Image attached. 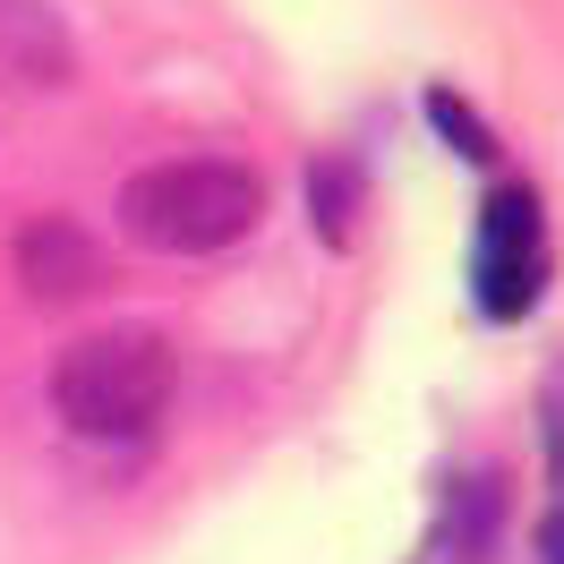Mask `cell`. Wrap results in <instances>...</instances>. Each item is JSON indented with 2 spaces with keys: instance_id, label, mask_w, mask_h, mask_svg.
<instances>
[{
  "instance_id": "8",
  "label": "cell",
  "mask_w": 564,
  "mask_h": 564,
  "mask_svg": "<svg viewBox=\"0 0 564 564\" xmlns=\"http://www.w3.org/2000/svg\"><path fill=\"white\" fill-rule=\"evenodd\" d=\"M539 556L564 564V513H547V522H539Z\"/></svg>"
},
{
  "instance_id": "4",
  "label": "cell",
  "mask_w": 564,
  "mask_h": 564,
  "mask_svg": "<svg viewBox=\"0 0 564 564\" xmlns=\"http://www.w3.org/2000/svg\"><path fill=\"white\" fill-rule=\"evenodd\" d=\"M9 265L26 282V300L61 308V300H86L104 282V240L77 223V214H26L18 240H9Z\"/></svg>"
},
{
  "instance_id": "1",
  "label": "cell",
  "mask_w": 564,
  "mask_h": 564,
  "mask_svg": "<svg viewBox=\"0 0 564 564\" xmlns=\"http://www.w3.org/2000/svg\"><path fill=\"white\" fill-rule=\"evenodd\" d=\"M172 386H180V351L163 325H95L52 368V411L95 445H129L172 411Z\"/></svg>"
},
{
  "instance_id": "3",
  "label": "cell",
  "mask_w": 564,
  "mask_h": 564,
  "mask_svg": "<svg viewBox=\"0 0 564 564\" xmlns=\"http://www.w3.org/2000/svg\"><path fill=\"white\" fill-rule=\"evenodd\" d=\"M547 282V240H539V197L530 188H496L488 231H479V308L488 317H522Z\"/></svg>"
},
{
  "instance_id": "7",
  "label": "cell",
  "mask_w": 564,
  "mask_h": 564,
  "mask_svg": "<svg viewBox=\"0 0 564 564\" xmlns=\"http://www.w3.org/2000/svg\"><path fill=\"white\" fill-rule=\"evenodd\" d=\"M427 120H436V129H445V138L462 145V154H470V163H488L496 145H488V129H479V120H470V111L454 104V95H427Z\"/></svg>"
},
{
  "instance_id": "5",
  "label": "cell",
  "mask_w": 564,
  "mask_h": 564,
  "mask_svg": "<svg viewBox=\"0 0 564 564\" xmlns=\"http://www.w3.org/2000/svg\"><path fill=\"white\" fill-rule=\"evenodd\" d=\"M0 77L43 95L77 86V35L52 0H0Z\"/></svg>"
},
{
  "instance_id": "2",
  "label": "cell",
  "mask_w": 564,
  "mask_h": 564,
  "mask_svg": "<svg viewBox=\"0 0 564 564\" xmlns=\"http://www.w3.org/2000/svg\"><path fill=\"white\" fill-rule=\"evenodd\" d=\"M265 214V180L223 154H188V163H145L120 180V231L145 257H214L257 231Z\"/></svg>"
},
{
  "instance_id": "6",
  "label": "cell",
  "mask_w": 564,
  "mask_h": 564,
  "mask_svg": "<svg viewBox=\"0 0 564 564\" xmlns=\"http://www.w3.org/2000/svg\"><path fill=\"white\" fill-rule=\"evenodd\" d=\"M351 214H359V172L351 163H317L308 172V223L325 231V248H351Z\"/></svg>"
}]
</instances>
